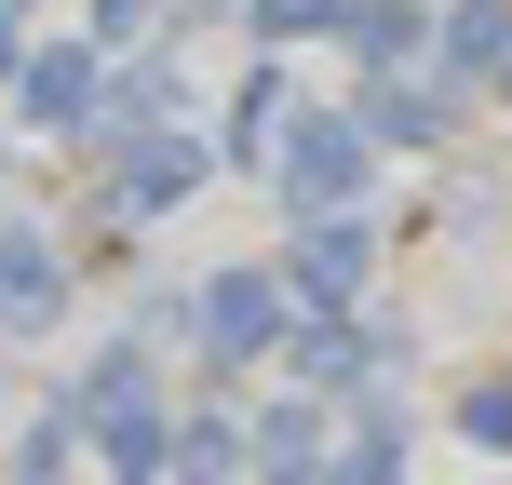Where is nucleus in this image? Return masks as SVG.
I'll return each mask as SVG.
<instances>
[{
	"label": "nucleus",
	"mask_w": 512,
	"mask_h": 485,
	"mask_svg": "<svg viewBox=\"0 0 512 485\" xmlns=\"http://www.w3.org/2000/svg\"><path fill=\"white\" fill-rule=\"evenodd\" d=\"M81 432L108 445V472H122V485H162V459H176V432H162L149 364H135V351H108L95 378H81Z\"/></svg>",
	"instance_id": "nucleus-1"
},
{
	"label": "nucleus",
	"mask_w": 512,
	"mask_h": 485,
	"mask_svg": "<svg viewBox=\"0 0 512 485\" xmlns=\"http://www.w3.org/2000/svg\"><path fill=\"white\" fill-rule=\"evenodd\" d=\"M95 81H108V54H95V41H54V54H27V81H14L27 135H95Z\"/></svg>",
	"instance_id": "nucleus-6"
},
{
	"label": "nucleus",
	"mask_w": 512,
	"mask_h": 485,
	"mask_svg": "<svg viewBox=\"0 0 512 485\" xmlns=\"http://www.w3.org/2000/svg\"><path fill=\"white\" fill-rule=\"evenodd\" d=\"M364 256H378V243H364V216H310V230L283 243V297H310V310L337 324V310L364 297Z\"/></svg>",
	"instance_id": "nucleus-5"
},
{
	"label": "nucleus",
	"mask_w": 512,
	"mask_h": 485,
	"mask_svg": "<svg viewBox=\"0 0 512 485\" xmlns=\"http://www.w3.org/2000/svg\"><path fill=\"white\" fill-rule=\"evenodd\" d=\"M270 122H283V68H256L243 95H230V135H216V162H283V149H270Z\"/></svg>",
	"instance_id": "nucleus-11"
},
{
	"label": "nucleus",
	"mask_w": 512,
	"mask_h": 485,
	"mask_svg": "<svg viewBox=\"0 0 512 485\" xmlns=\"http://www.w3.org/2000/svg\"><path fill=\"white\" fill-rule=\"evenodd\" d=\"M54 310H68V256H54V230H0V337H41Z\"/></svg>",
	"instance_id": "nucleus-7"
},
{
	"label": "nucleus",
	"mask_w": 512,
	"mask_h": 485,
	"mask_svg": "<svg viewBox=\"0 0 512 485\" xmlns=\"http://www.w3.org/2000/svg\"><path fill=\"white\" fill-rule=\"evenodd\" d=\"M270 485H405V445H391L378 418H364V432L337 445V459H297V472H270Z\"/></svg>",
	"instance_id": "nucleus-10"
},
{
	"label": "nucleus",
	"mask_w": 512,
	"mask_h": 485,
	"mask_svg": "<svg viewBox=\"0 0 512 485\" xmlns=\"http://www.w3.org/2000/svg\"><path fill=\"white\" fill-rule=\"evenodd\" d=\"M68 459H81V418H41V432L14 445V485H68Z\"/></svg>",
	"instance_id": "nucleus-14"
},
{
	"label": "nucleus",
	"mask_w": 512,
	"mask_h": 485,
	"mask_svg": "<svg viewBox=\"0 0 512 485\" xmlns=\"http://www.w3.org/2000/svg\"><path fill=\"white\" fill-rule=\"evenodd\" d=\"M283 351H297V378H310V391H364V378H378V337H364L351 310H337V324H297Z\"/></svg>",
	"instance_id": "nucleus-9"
},
{
	"label": "nucleus",
	"mask_w": 512,
	"mask_h": 485,
	"mask_svg": "<svg viewBox=\"0 0 512 485\" xmlns=\"http://www.w3.org/2000/svg\"><path fill=\"white\" fill-rule=\"evenodd\" d=\"M432 41H445V68H459V81H499V95H512V0H459Z\"/></svg>",
	"instance_id": "nucleus-8"
},
{
	"label": "nucleus",
	"mask_w": 512,
	"mask_h": 485,
	"mask_svg": "<svg viewBox=\"0 0 512 485\" xmlns=\"http://www.w3.org/2000/svg\"><path fill=\"white\" fill-rule=\"evenodd\" d=\"M459 95H472V81L445 68V54H418V68H378V81H364L351 122L378 135V149H432V135H459Z\"/></svg>",
	"instance_id": "nucleus-3"
},
{
	"label": "nucleus",
	"mask_w": 512,
	"mask_h": 485,
	"mask_svg": "<svg viewBox=\"0 0 512 485\" xmlns=\"http://www.w3.org/2000/svg\"><path fill=\"white\" fill-rule=\"evenodd\" d=\"M81 41L108 54V68H135V54H162V0H95V27Z\"/></svg>",
	"instance_id": "nucleus-12"
},
{
	"label": "nucleus",
	"mask_w": 512,
	"mask_h": 485,
	"mask_svg": "<svg viewBox=\"0 0 512 485\" xmlns=\"http://www.w3.org/2000/svg\"><path fill=\"white\" fill-rule=\"evenodd\" d=\"M459 432H472V445H512V378H486V391H459Z\"/></svg>",
	"instance_id": "nucleus-15"
},
{
	"label": "nucleus",
	"mask_w": 512,
	"mask_h": 485,
	"mask_svg": "<svg viewBox=\"0 0 512 485\" xmlns=\"http://www.w3.org/2000/svg\"><path fill=\"white\" fill-rule=\"evenodd\" d=\"M283 351V270H216L203 283V364H270Z\"/></svg>",
	"instance_id": "nucleus-4"
},
{
	"label": "nucleus",
	"mask_w": 512,
	"mask_h": 485,
	"mask_svg": "<svg viewBox=\"0 0 512 485\" xmlns=\"http://www.w3.org/2000/svg\"><path fill=\"white\" fill-rule=\"evenodd\" d=\"M0 27H27V0H0Z\"/></svg>",
	"instance_id": "nucleus-17"
},
{
	"label": "nucleus",
	"mask_w": 512,
	"mask_h": 485,
	"mask_svg": "<svg viewBox=\"0 0 512 485\" xmlns=\"http://www.w3.org/2000/svg\"><path fill=\"white\" fill-rule=\"evenodd\" d=\"M14 81H27V41H14V27H0V95H14Z\"/></svg>",
	"instance_id": "nucleus-16"
},
{
	"label": "nucleus",
	"mask_w": 512,
	"mask_h": 485,
	"mask_svg": "<svg viewBox=\"0 0 512 485\" xmlns=\"http://www.w3.org/2000/svg\"><path fill=\"white\" fill-rule=\"evenodd\" d=\"M364 149H378V135H364L351 108H310V122L283 135V162H270V176H283V203H297V230H310V216H351Z\"/></svg>",
	"instance_id": "nucleus-2"
},
{
	"label": "nucleus",
	"mask_w": 512,
	"mask_h": 485,
	"mask_svg": "<svg viewBox=\"0 0 512 485\" xmlns=\"http://www.w3.org/2000/svg\"><path fill=\"white\" fill-rule=\"evenodd\" d=\"M310 27H337V41H351L364 0H256V41H310Z\"/></svg>",
	"instance_id": "nucleus-13"
}]
</instances>
